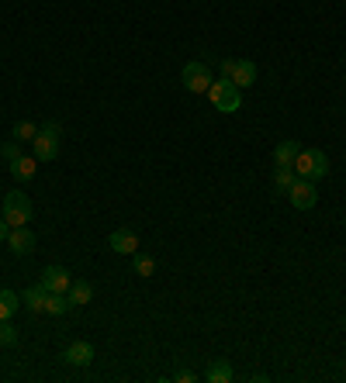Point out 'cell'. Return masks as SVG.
Wrapping results in <instances>:
<instances>
[{
	"label": "cell",
	"instance_id": "cell-1",
	"mask_svg": "<svg viewBox=\"0 0 346 383\" xmlns=\"http://www.w3.org/2000/svg\"><path fill=\"white\" fill-rule=\"evenodd\" d=\"M291 166H294V173H298L301 180H312V183H319L322 176H329V156H326L322 149H301L298 159Z\"/></svg>",
	"mask_w": 346,
	"mask_h": 383
},
{
	"label": "cell",
	"instance_id": "cell-2",
	"mask_svg": "<svg viewBox=\"0 0 346 383\" xmlns=\"http://www.w3.org/2000/svg\"><path fill=\"white\" fill-rule=\"evenodd\" d=\"M208 101H212V108L222 110V114H235L242 108V90L232 83L229 76H222V80H215L208 87Z\"/></svg>",
	"mask_w": 346,
	"mask_h": 383
},
{
	"label": "cell",
	"instance_id": "cell-3",
	"mask_svg": "<svg viewBox=\"0 0 346 383\" xmlns=\"http://www.w3.org/2000/svg\"><path fill=\"white\" fill-rule=\"evenodd\" d=\"M59 145H62V128L49 121V124L39 128V135H35V142H32V149H35L32 156H35L39 163H53L59 156Z\"/></svg>",
	"mask_w": 346,
	"mask_h": 383
},
{
	"label": "cell",
	"instance_id": "cell-4",
	"mask_svg": "<svg viewBox=\"0 0 346 383\" xmlns=\"http://www.w3.org/2000/svg\"><path fill=\"white\" fill-rule=\"evenodd\" d=\"M4 221H7L11 228H21V224L32 221V201H28L25 190H11V194L4 197Z\"/></svg>",
	"mask_w": 346,
	"mask_h": 383
},
{
	"label": "cell",
	"instance_id": "cell-5",
	"mask_svg": "<svg viewBox=\"0 0 346 383\" xmlns=\"http://www.w3.org/2000/svg\"><path fill=\"white\" fill-rule=\"evenodd\" d=\"M180 80H184V87L191 90V94H208V87L215 83V76H212V69L205 66V62H187L184 66V73H180Z\"/></svg>",
	"mask_w": 346,
	"mask_h": 383
},
{
	"label": "cell",
	"instance_id": "cell-6",
	"mask_svg": "<svg viewBox=\"0 0 346 383\" xmlns=\"http://www.w3.org/2000/svg\"><path fill=\"white\" fill-rule=\"evenodd\" d=\"M222 73L229 76L239 90H246V87L256 83V62H249V59H226L222 62Z\"/></svg>",
	"mask_w": 346,
	"mask_h": 383
},
{
	"label": "cell",
	"instance_id": "cell-7",
	"mask_svg": "<svg viewBox=\"0 0 346 383\" xmlns=\"http://www.w3.org/2000/svg\"><path fill=\"white\" fill-rule=\"evenodd\" d=\"M288 201H291V208H298V211H312V208L319 204V190H315L312 180H301V176H298V180L291 183Z\"/></svg>",
	"mask_w": 346,
	"mask_h": 383
},
{
	"label": "cell",
	"instance_id": "cell-8",
	"mask_svg": "<svg viewBox=\"0 0 346 383\" xmlns=\"http://www.w3.org/2000/svg\"><path fill=\"white\" fill-rule=\"evenodd\" d=\"M108 245L115 249L118 256H135V252H139V235H135L132 228H115V231L108 235Z\"/></svg>",
	"mask_w": 346,
	"mask_h": 383
},
{
	"label": "cell",
	"instance_id": "cell-9",
	"mask_svg": "<svg viewBox=\"0 0 346 383\" xmlns=\"http://www.w3.org/2000/svg\"><path fill=\"white\" fill-rule=\"evenodd\" d=\"M7 249H11L14 256H28V252L35 249V231H32L28 224L11 228V235H7Z\"/></svg>",
	"mask_w": 346,
	"mask_h": 383
},
{
	"label": "cell",
	"instance_id": "cell-10",
	"mask_svg": "<svg viewBox=\"0 0 346 383\" xmlns=\"http://www.w3.org/2000/svg\"><path fill=\"white\" fill-rule=\"evenodd\" d=\"M62 359H66L69 366H90V363H94V345L83 342V338H76V342H69V345L62 349Z\"/></svg>",
	"mask_w": 346,
	"mask_h": 383
},
{
	"label": "cell",
	"instance_id": "cell-11",
	"mask_svg": "<svg viewBox=\"0 0 346 383\" xmlns=\"http://www.w3.org/2000/svg\"><path fill=\"white\" fill-rule=\"evenodd\" d=\"M42 283H46L49 294H66L69 283H73V276L66 273L62 266H46V270H42Z\"/></svg>",
	"mask_w": 346,
	"mask_h": 383
},
{
	"label": "cell",
	"instance_id": "cell-12",
	"mask_svg": "<svg viewBox=\"0 0 346 383\" xmlns=\"http://www.w3.org/2000/svg\"><path fill=\"white\" fill-rule=\"evenodd\" d=\"M25 308L32 311V315H46V301H49V290H46V283L39 280V283H32L28 290H25Z\"/></svg>",
	"mask_w": 346,
	"mask_h": 383
},
{
	"label": "cell",
	"instance_id": "cell-13",
	"mask_svg": "<svg viewBox=\"0 0 346 383\" xmlns=\"http://www.w3.org/2000/svg\"><path fill=\"white\" fill-rule=\"evenodd\" d=\"M35 163H39L35 156H21V159H14V163H11V176H14V180H21V183L35 180V169H39Z\"/></svg>",
	"mask_w": 346,
	"mask_h": 383
},
{
	"label": "cell",
	"instance_id": "cell-14",
	"mask_svg": "<svg viewBox=\"0 0 346 383\" xmlns=\"http://www.w3.org/2000/svg\"><path fill=\"white\" fill-rule=\"evenodd\" d=\"M205 380H208V383H229L232 380L229 359H212V363H208V370H205Z\"/></svg>",
	"mask_w": 346,
	"mask_h": 383
},
{
	"label": "cell",
	"instance_id": "cell-15",
	"mask_svg": "<svg viewBox=\"0 0 346 383\" xmlns=\"http://www.w3.org/2000/svg\"><path fill=\"white\" fill-rule=\"evenodd\" d=\"M66 294H69V301H73V308H76V304H90V297H94V287H90L87 280H73Z\"/></svg>",
	"mask_w": 346,
	"mask_h": 383
},
{
	"label": "cell",
	"instance_id": "cell-16",
	"mask_svg": "<svg viewBox=\"0 0 346 383\" xmlns=\"http://www.w3.org/2000/svg\"><path fill=\"white\" fill-rule=\"evenodd\" d=\"M18 308H21V297H18L14 290L4 287V290H0V321H11Z\"/></svg>",
	"mask_w": 346,
	"mask_h": 383
},
{
	"label": "cell",
	"instance_id": "cell-17",
	"mask_svg": "<svg viewBox=\"0 0 346 383\" xmlns=\"http://www.w3.org/2000/svg\"><path fill=\"white\" fill-rule=\"evenodd\" d=\"M298 152H301V145H298L294 138H284V142L274 149V159H277V166H291L298 159Z\"/></svg>",
	"mask_w": 346,
	"mask_h": 383
},
{
	"label": "cell",
	"instance_id": "cell-18",
	"mask_svg": "<svg viewBox=\"0 0 346 383\" xmlns=\"http://www.w3.org/2000/svg\"><path fill=\"white\" fill-rule=\"evenodd\" d=\"M73 311V301H69V294H49V301H46V315H69Z\"/></svg>",
	"mask_w": 346,
	"mask_h": 383
},
{
	"label": "cell",
	"instance_id": "cell-19",
	"mask_svg": "<svg viewBox=\"0 0 346 383\" xmlns=\"http://www.w3.org/2000/svg\"><path fill=\"white\" fill-rule=\"evenodd\" d=\"M132 270H135V276H146V280H149V276L156 273V259H153V256L135 252V256H132Z\"/></svg>",
	"mask_w": 346,
	"mask_h": 383
},
{
	"label": "cell",
	"instance_id": "cell-20",
	"mask_svg": "<svg viewBox=\"0 0 346 383\" xmlns=\"http://www.w3.org/2000/svg\"><path fill=\"white\" fill-rule=\"evenodd\" d=\"M298 180V173H294V166H277V173H274V187L281 190V194H288L291 183Z\"/></svg>",
	"mask_w": 346,
	"mask_h": 383
},
{
	"label": "cell",
	"instance_id": "cell-21",
	"mask_svg": "<svg viewBox=\"0 0 346 383\" xmlns=\"http://www.w3.org/2000/svg\"><path fill=\"white\" fill-rule=\"evenodd\" d=\"M35 135H39V128H35L32 121H18L11 138H14V142H28V145H32V142H35Z\"/></svg>",
	"mask_w": 346,
	"mask_h": 383
},
{
	"label": "cell",
	"instance_id": "cell-22",
	"mask_svg": "<svg viewBox=\"0 0 346 383\" xmlns=\"http://www.w3.org/2000/svg\"><path fill=\"white\" fill-rule=\"evenodd\" d=\"M11 345H18V328L11 321H0V349H11Z\"/></svg>",
	"mask_w": 346,
	"mask_h": 383
},
{
	"label": "cell",
	"instance_id": "cell-23",
	"mask_svg": "<svg viewBox=\"0 0 346 383\" xmlns=\"http://www.w3.org/2000/svg\"><path fill=\"white\" fill-rule=\"evenodd\" d=\"M0 159L7 166L14 163V159H21V142H4V145H0Z\"/></svg>",
	"mask_w": 346,
	"mask_h": 383
},
{
	"label": "cell",
	"instance_id": "cell-24",
	"mask_svg": "<svg viewBox=\"0 0 346 383\" xmlns=\"http://www.w3.org/2000/svg\"><path fill=\"white\" fill-rule=\"evenodd\" d=\"M198 380V373H191V370H180L177 373V383H194Z\"/></svg>",
	"mask_w": 346,
	"mask_h": 383
},
{
	"label": "cell",
	"instance_id": "cell-25",
	"mask_svg": "<svg viewBox=\"0 0 346 383\" xmlns=\"http://www.w3.org/2000/svg\"><path fill=\"white\" fill-rule=\"evenodd\" d=\"M7 235H11V224H7V221H0V242H7Z\"/></svg>",
	"mask_w": 346,
	"mask_h": 383
}]
</instances>
